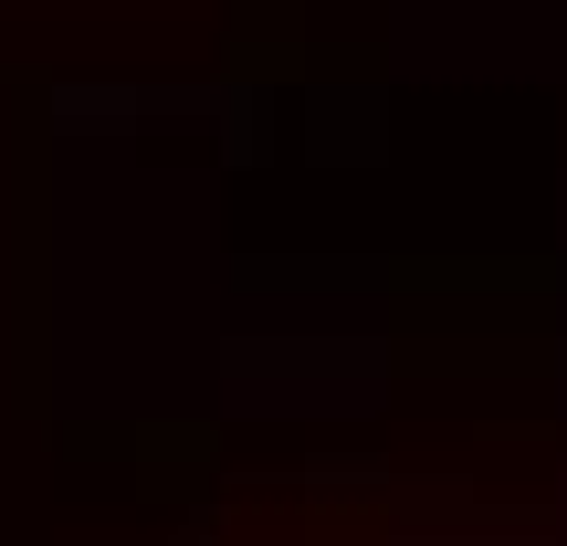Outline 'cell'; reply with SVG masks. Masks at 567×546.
I'll return each instance as SVG.
<instances>
[{"mask_svg": "<svg viewBox=\"0 0 567 546\" xmlns=\"http://www.w3.org/2000/svg\"><path fill=\"white\" fill-rule=\"evenodd\" d=\"M168 546H567V526L484 505L463 484H421V473L295 463V473L221 484Z\"/></svg>", "mask_w": 567, "mask_h": 546, "instance_id": "obj_1", "label": "cell"}]
</instances>
